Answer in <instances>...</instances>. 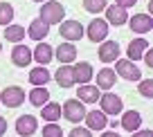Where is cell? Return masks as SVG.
Segmentation results:
<instances>
[{"instance_id": "obj_1", "label": "cell", "mask_w": 153, "mask_h": 137, "mask_svg": "<svg viewBox=\"0 0 153 137\" xmlns=\"http://www.w3.org/2000/svg\"><path fill=\"white\" fill-rule=\"evenodd\" d=\"M63 16H65V9H63V5L56 2V0H48V2H43V7H41V20L48 23V25L63 23Z\"/></svg>"}, {"instance_id": "obj_2", "label": "cell", "mask_w": 153, "mask_h": 137, "mask_svg": "<svg viewBox=\"0 0 153 137\" xmlns=\"http://www.w3.org/2000/svg\"><path fill=\"white\" fill-rule=\"evenodd\" d=\"M61 115L72 124H79L83 117H86V106L81 104L79 99H68L65 104L61 106Z\"/></svg>"}, {"instance_id": "obj_3", "label": "cell", "mask_w": 153, "mask_h": 137, "mask_svg": "<svg viewBox=\"0 0 153 137\" xmlns=\"http://www.w3.org/2000/svg\"><path fill=\"white\" fill-rule=\"evenodd\" d=\"M0 101H2V106H7V108H18L25 101V90L18 88V85H7V88L2 90V95H0Z\"/></svg>"}, {"instance_id": "obj_4", "label": "cell", "mask_w": 153, "mask_h": 137, "mask_svg": "<svg viewBox=\"0 0 153 137\" xmlns=\"http://www.w3.org/2000/svg\"><path fill=\"white\" fill-rule=\"evenodd\" d=\"M115 70H117L115 74H120L122 79H126V81H140L142 79V70H140L133 61H128V59H117V67H115Z\"/></svg>"}, {"instance_id": "obj_5", "label": "cell", "mask_w": 153, "mask_h": 137, "mask_svg": "<svg viewBox=\"0 0 153 137\" xmlns=\"http://www.w3.org/2000/svg\"><path fill=\"white\" fill-rule=\"evenodd\" d=\"M59 34H61L65 41L72 43V41H81V36L86 34V29H83V25L79 23V20H63Z\"/></svg>"}, {"instance_id": "obj_6", "label": "cell", "mask_w": 153, "mask_h": 137, "mask_svg": "<svg viewBox=\"0 0 153 137\" xmlns=\"http://www.w3.org/2000/svg\"><path fill=\"white\" fill-rule=\"evenodd\" d=\"M99 106H101V113L104 115H117L122 113V108H124V104H122V99L117 95H113V92H106V95L99 97Z\"/></svg>"}, {"instance_id": "obj_7", "label": "cell", "mask_w": 153, "mask_h": 137, "mask_svg": "<svg viewBox=\"0 0 153 137\" xmlns=\"http://www.w3.org/2000/svg\"><path fill=\"white\" fill-rule=\"evenodd\" d=\"M86 36L90 38L92 43L106 41V36H108V23H106V20H101V18L90 20V25H88V29H86Z\"/></svg>"}, {"instance_id": "obj_8", "label": "cell", "mask_w": 153, "mask_h": 137, "mask_svg": "<svg viewBox=\"0 0 153 137\" xmlns=\"http://www.w3.org/2000/svg\"><path fill=\"white\" fill-rule=\"evenodd\" d=\"M99 61L101 63H113L117 61V56H120V43L117 41H101L99 45Z\"/></svg>"}, {"instance_id": "obj_9", "label": "cell", "mask_w": 153, "mask_h": 137, "mask_svg": "<svg viewBox=\"0 0 153 137\" xmlns=\"http://www.w3.org/2000/svg\"><path fill=\"white\" fill-rule=\"evenodd\" d=\"M128 25L135 34H146V32L153 29V18L149 14H135V16L128 18Z\"/></svg>"}, {"instance_id": "obj_10", "label": "cell", "mask_w": 153, "mask_h": 137, "mask_svg": "<svg viewBox=\"0 0 153 137\" xmlns=\"http://www.w3.org/2000/svg\"><path fill=\"white\" fill-rule=\"evenodd\" d=\"M11 63L18 65V67H27L29 63H32V50H29L27 45L16 43V47L11 50Z\"/></svg>"}, {"instance_id": "obj_11", "label": "cell", "mask_w": 153, "mask_h": 137, "mask_svg": "<svg viewBox=\"0 0 153 137\" xmlns=\"http://www.w3.org/2000/svg\"><path fill=\"white\" fill-rule=\"evenodd\" d=\"M16 133H18L20 137H32L34 133H36V117H32V115H20V117L16 119Z\"/></svg>"}, {"instance_id": "obj_12", "label": "cell", "mask_w": 153, "mask_h": 137, "mask_svg": "<svg viewBox=\"0 0 153 137\" xmlns=\"http://www.w3.org/2000/svg\"><path fill=\"white\" fill-rule=\"evenodd\" d=\"M72 72H74V83H90V79L95 76V72H92V65L88 61H81V63H76V65H72Z\"/></svg>"}, {"instance_id": "obj_13", "label": "cell", "mask_w": 153, "mask_h": 137, "mask_svg": "<svg viewBox=\"0 0 153 137\" xmlns=\"http://www.w3.org/2000/svg\"><path fill=\"white\" fill-rule=\"evenodd\" d=\"M83 119H86V124H88V130H104V128L110 124L101 110H90V113H86Z\"/></svg>"}, {"instance_id": "obj_14", "label": "cell", "mask_w": 153, "mask_h": 137, "mask_svg": "<svg viewBox=\"0 0 153 137\" xmlns=\"http://www.w3.org/2000/svg\"><path fill=\"white\" fill-rule=\"evenodd\" d=\"M106 18H108L106 23L117 25V27H122V25L128 23V14H126V9H122V7H117V5L106 7Z\"/></svg>"}, {"instance_id": "obj_15", "label": "cell", "mask_w": 153, "mask_h": 137, "mask_svg": "<svg viewBox=\"0 0 153 137\" xmlns=\"http://www.w3.org/2000/svg\"><path fill=\"white\" fill-rule=\"evenodd\" d=\"M122 128L128 133H135L140 130V126H142V115L137 113V110H126L124 115H122Z\"/></svg>"}, {"instance_id": "obj_16", "label": "cell", "mask_w": 153, "mask_h": 137, "mask_svg": "<svg viewBox=\"0 0 153 137\" xmlns=\"http://www.w3.org/2000/svg\"><path fill=\"white\" fill-rule=\"evenodd\" d=\"M32 59L38 63V65H48V63L54 59V50L50 47L48 43H43V41H41V43L36 45V50L32 52Z\"/></svg>"}, {"instance_id": "obj_17", "label": "cell", "mask_w": 153, "mask_h": 137, "mask_svg": "<svg viewBox=\"0 0 153 137\" xmlns=\"http://www.w3.org/2000/svg\"><path fill=\"white\" fill-rule=\"evenodd\" d=\"M149 50V41L146 38H135V41L128 43V50H126V54H128V61H140L142 59V54Z\"/></svg>"}, {"instance_id": "obj_18", "label": "cell", "mask_w": 153, "mask_h": 137, "mask_svg": "<svg viewBox=\"0 0 153 137\" xmlns=\"http://www.w3.org/2000/svg\"><path fill=\"white\" fill-rule=\"evenodd\" d=\"M54 56L61 61V65H70V63L76 61V47L72 45V43H61Z\"/></svg>"}, {"instance_id": "obj_19", "label": "cell", "mask_w": 153, "mask_h": 137, "mask_svg": "<svg viewBox=\"0 0 153 137\" xmlns=\"http://www.w3.org/2000/svg\"><path fill=\"white\" fill-rule=\"evenodd\" d=\"M76 97H79L81 104H95V101H99V88L86 83L81 88H76Z\"/></svg>"}, {"instance_id": "obj_20", "label": "cell", "mask_w": 153, "mask_h": 137, "mask_svg": "<svg viewBox=\"0 0 153 137\" xmlns=\"http://www.w3.org/2000/svg\"><path fill=\"white\" fill-rule=\"evenodd\" d=\"M48 32H50V25L48 23H43L41 18H36V20H32V25H29V29L25 34H27L29 38H34V41H43L45 36H48Z\"/></svg>"}, {"instance_id": "obj_21", "label": "cell", "mask_w": 153, "mask_h": 137, "mask_svg": "<svg viewBox=\"0 0 153 137\" xmlns=\"http://www.w3.org/2000/svg\"><path fill=\"white\" fill-rule=\"evenodd\" d=\"M54 79H56V83L61 85L63 90L72 88V85H74V72H72V65H61L56 70V74H54Z\"/></svg>"}, {"instance_id": "obj_22", "label": "cell", "mask_w": 153, "mask_h": 137, "mask_svg": "<svg viewBox=\"0 0 153 137\" xmlns=\"http://www.w3.org/2000/svg\"><path fill=\"white\" fill-rule=\"evenodd\" d=\"M115 81H117L115 70L113 67H104V70H99V74H97V88L99 90H110L115 85Z\"/></svg>"}, {"instance_id": "obj_23", "label": "cell", "mask_w": 153, "mask_h": 137, "mask_svg": "<svg viewBox=\"0 0 153 137\" xmlns=\"http://www.w3.org/2000/svg\"><path fill=\"white\" fill-rule=\"evenodd\" d=\"M29 101H32V106H38V108H43L45 104L50 101V92L45 85H36V88L29 92Z\"/></svg>"}, {"instance_id": "obj_24", "label": "cell", "mask_w": 153, "mask_h": 137, "mask_svg": "<svg viewBox=\"0 0 153 137\" xmlns=\"http://www.w3.org/2000/svg\"><path fill=\"white\" fill-rule=\"evenodd\" d=\"M48 81H50V72L45 70L43 65L34 67V70L29 72V83L32 85H48Z\"/></svg>"}, {"instance_id": "obj_25", "label": "cell", "mask_w": 153, "mask_h": 137, "mask_svg": "<svg viewBox=\"0 0 153 137\" xmlns=\"http://www.w3.org/2000/svg\"><path fill=\"white\" fill-rule=\"evenodd\" d=\"M41 117L45 119V121H59V117H61V104H45L43 108H41Z\"/></svg>"}, {"instance_id": "obj_26", "label": "cell", "mask_w": 153, "mask_h": 137, "mask_svg": "<svg viewBox=\"0 0 153 137\" xmlns=\"http://www.w3.org/2000/svg\"><path fill=\"white\" fill-rule=\"evenodd\" d=\"M25 36H27V34H25V27H20V25H7V29H5V38L7 41L20 43Z\"/></svg>"}, {"instance_id": "obj_27", "label": "cell", "mask_w": 153, "mask_h": 137, "mask_svg": "<svg viewBox=\"0 0 153 137\" xmlns=\"http://www.w3.org/2000/svg\"><path fill=\"white\" fill-rule=\"evenodd\" d=\"M108 7V0H83V9L90 14H99Z\"/></svg>"}, {"instance_id": "obj_28", "label": "cell", "mask_w": 153, "mask_h": 137, "mask_svg": "<svg viewBox=\"0 0 153 137\" xmlns=\"http://www.w3.org/2000/svg\"><path fill=\"white\" fill-rule=\"evenodd\" d=\"M11 18H14V7L9 2H0V25H9Z\"/></svg>"}, {"instance_id": "obj_29", "label": "cell", "mask_w": 153, "mask_h": 137, "mask_svg": "<svg viewBox=\"0 0 153 137\" xmlns=\"http://www.w3.org/2000/svg\"><path fill=\"white\" fill-rule=\"evenodd\" d=\"M140 95L146 97V99H153V79H140Z\"/></svg>"}, {"instance_id": "obj_30", "label": "cell", "mask_w": 153, "mask_h": 137, "mask_svg": "<svg viewBox=\"0 0 153 137\" xmlns=\"http://www.w3.org/2000/svg\"><path fill=\"white\" fill-rule=\"evenodd\" d=\"M43 137H63V128L59 126V124L50 121V124H45V128H43Z\"/></svg>"}, {"instance_id": "obj_31", "label": "cell", "mask_w": 153, "mask_h": 137, "mask_svg": "<svg viewBox=\"0 0 153 137\" xmlns=\"http://www.w3.org/2000/svg\"><path fill=\"white\" fill-rule=\"evenodd\" d=\"M68 137H92V135H90V130H88V128H81V126H79V128H72Z\"/></svg>"}, {"instance_id": "obj_32", "label": "cell", "mask_w": 153, "mask_h": 137, "mask_svg": "<svg viewBox=\"0 0 153 137\" xmlns=\"http://www.w3.org/2000/svg\"><path fill=\"white\" fill-rule=\"evenodd\" d=\"M135 2L137 0H115V5L122 7V9H128V7H135Z\"/></svg>"}, {"instance_id": "obj_33", "label": "cell", "mask_w": 153, "mask_h": 137, "mask_svg": "<svg viewBox=\"0 0 153 137\" xmlns=\"http://www.w3.org/2000/svg\"><path fill=\"white\" fill-rule=\"evenodd\" d=\"M131 137H153V130H135L131 133Z\"/></svg>"}, {"instance_id": "obj_34", "label": "cell", "mask_w": 153, "mask_h": 137, "mask_svg": "<svg viewBox=\"0 0 153 137\" xmlns=\"http://www.w3.org/2000/svg\"><path fill=\"white\" fill-rule=\"evenodd\" d=\"M142 56H144V61H146V65H149V67H153V52H151V50H146Z\"/></svg>"}, {"instance_id": "obj_35", "label": "cell", "mask_w": 153, "mask_h": 137, "mask_svg": "<svg viewBox=\"0 0 153 137\" xmlns=\"http://www.w3.org/2000/svg\"><path fill=\"white\" fill-rule=\"evenodd\" d=\"M5 130H7V119H5V117H0V137L5 135Z\"/></svg>"}, {"instance_id": "obj_36", "label": "cell", "mask_w": 153, "mask_h": 137, "mask_svg": "<svg viewBox=\"0 0 153 137\" xmlns=\"http://www.w3.org/2000/svg\"><path fill=\"white\" fill-rule=\"evenodd\" d=\"M101 137H120V133H117V130H104Z\"/></svg>"}, {"instance_id": "obj_37", "label": "cell", "mask_w": 153, "mask_h": 137, "mask_svg": "<svg viewBox=\"0 0 153 137\" xmlns=\"http://www.w3.org/2000/svg\"><path fill=\"white\" fill-rule=\"evenodd\" d=\"M34 2H45V0H34Z\"/></svg>"}, {"instance_id": "obj_38", "label": "cell", "mask_w": 153, "mask_h": 137, "mask_svg": "<svg viewBox=\"0 0 153 137\" xmlns=\"http://www.w3.org/2000/svg\"><path fill=\"white\" fill-rule=\"evenodd\" d=\"M0 50H2V45H0Z\"/></svg>"}]
</instances>
